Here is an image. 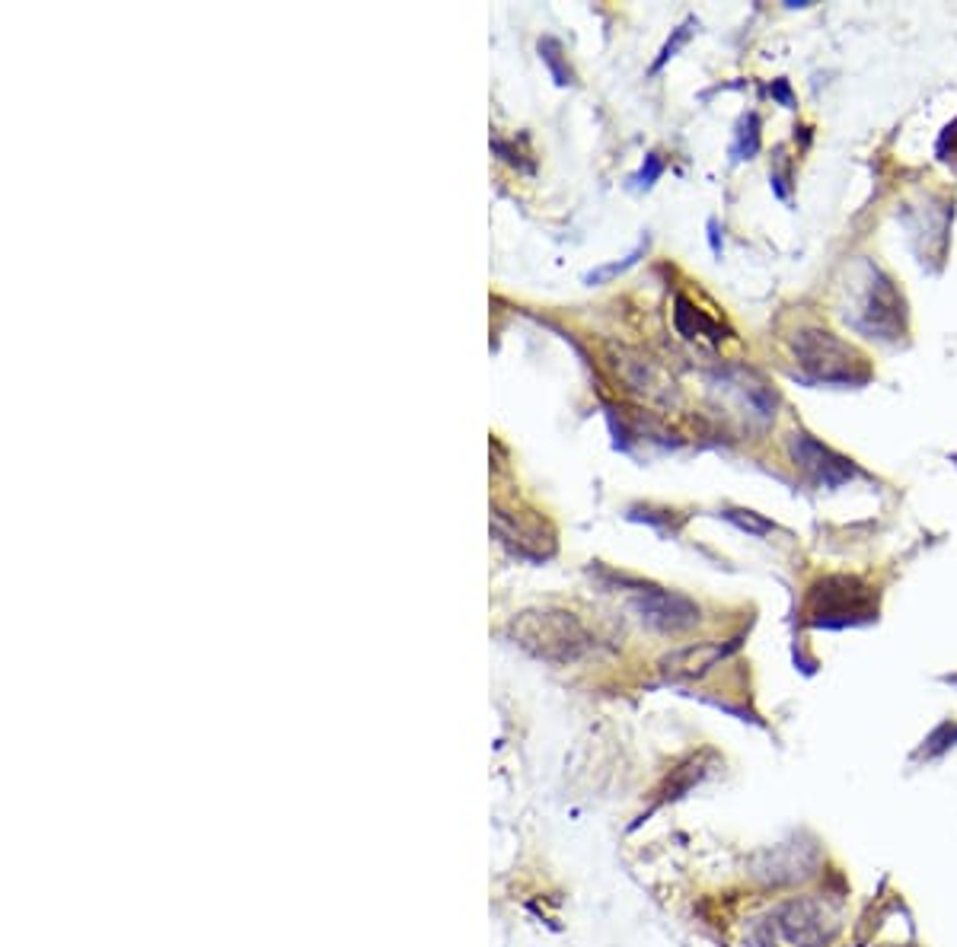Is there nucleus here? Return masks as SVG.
Returning <instances> with one entry per match:
<instances>
[{"label":"nucleus","mask_w":957,"mask_h":947,"mask_svg":"<svg viewBox=\"0 0 957 947\" xmlns=\"http://www.w3.org/2000/svg\"><path fill=\"white\" fill-rule=\"evenodd\" d=\"M648 250V240L645 243H639L629 256H622L620 262H607V265H597V268H591L588 275H584V284H607L610 278H617V275H622V272H629L639 258L645 256Z\"/></svg>","instance_id":"aec40b11"},{"label":"nucleus","mask_w":957,"mask_h":947,"mask_svg":"<svg viewBox=\"0 0 957 947\" xmlns=\"http://www.w3.org/2000/svg\"><path fill=\"white\" fill-rule=\"evenodd\" d=\"M741 648V639H731L727 644H690L683 651H676L671 658H664L661 670L671 676V680H699L705 676L715 664H722L731 651Z\"/></svg>","instance_id":"9b49d317"},{"label":"nucleus","mask_w":957,"mask_h":947,"mask_svg":"<svg viewBox=\"0 0 957 947\" xmlns=\"http://www.w3.org/2000/svg\"><path fill=\"white\" fill-rule=\"evenodd\" d=\"M722 517H725L727 523H734L737 530H744L747 537H770V533H776V523H773L770 517H763V513H756V511H744V508H725V511H722Z\"/></svg>","instance_id":"6ab92c4d"},{"label":"nucleus","mask_w":957,"mask_h":947,"mask_svg":"<svg viewBox=\"0 0 957 947\" xmlns=\"http://www.w3.org/2000/svg\"><path fill=\"white\" fill-rule=\"evenodd\" d=\"M696 29H699V23H696V20H693V17H690L686 23H680V27L673 29L671 39L664 42V49H661V54H658V58H654V64H651V74H658V71H661V68H664V64L671 61L673 54L680 52V49H683V45H686V42L693 39V32H696Z\"/></svg>","instance_id":"412c9836"},{"label":"nucleus","mask_w":957,"mask_h":947,"mask_svg":"<svg viewBox=\"0 0 957 947\" xmlns=\"http://www.w3.org/2000/svg\"><path fill=\"white\" fill-rule=\"evenodd\" d=\"M505 635L530 658L559 666L581 661L594 648V635L584 629L578 615L569 610H552V607L518 613L508 622Z\"/></svg>","instance_id":"7ed1b4c3"},{"label":"nucleus","mask_w":957,"mask_h":947,"mask_svg":"<svg viewBox=\"0 0 957 947\" xmlns=\"http://www.w3.org/2000/svg\"><path fill=\"white\" fill-rule=\"evenodd\" d=\"M792 355L798 360V367L804 370V377L811 384L824 386H865L872 380V367L865 364V358L855 352L849 342H843L839 335H833L829 329L821 326H802L795 329L792 338Z\"/></svg>","instance_id":"20e7f679"},{"label":"nucleus","mask_w":957,"mask_h":947,"mask_svg":"<svg viewBox=\"0 0 957 947\" xmlns=\"http://www.w3.org/2000/svg\"><path fill=\"white\" fill-rule=\"evenodd\" d=\"M715 753H699V756H693L690 763H683V766H676L671 772V778H668V794L664 797H671V801H676V797H683V794L690 792L693 785H699L705 775H709V763L705 760H712Z\"/></svg>","instance_id":"2eb2a0df"},{"label":"nucleus","mask_w":957,"mask_h":947,"mask_svg":"<svg viewBox=\"0 0 957 947\" xmlns=\"http://www.w3.org/2000/svg\"><path fill=\"white\" fill-rule=\"evenodd\" d=\"M540 58H543V64L549 68L552 80H556V86H569V83H574V74H571L569 61L562 58V42H559V39H552V35L540 39Z\"/></svg>","instance_id":"a211bd4d"},{"label":"nucleus","mask_w":957,"mask_h":947,"mask_svg":"<svg viewBox=\"0 0 957 947\" xmlns=\"http://www.w3.org/2000/svg\"><path fill=\"white\" fill-rule=\"evenodd\" d=\"M843 931L836 906L824 896L804 894L778 899L751 931L753 947H833Z\"/></svg>","instance_id":"f03ea898"},{"label":"nucleus","mask_w":957,"mask_h":947,"mask_svg":"<svg viewBox=\"0 0 957 947\" xmlns=\"http://www.w3.org/2000/svg\"><path fill=\"white\" fill-rule=\"evenodd\" d=\"M843 323L875 342H900L906 335V301L897 282L872 258H858L839 284Z\"/></svg>","instance_id":"f257e3e1"},{"label":"nucleus","mask_w":957,"mask_h":947,"mask_svg":"<svg viewBox=\"0 0 957 947\" xmlns=\"http://www.w3.org/2000/svg\"><path fill=\"white\" fill-rule=\"evenodd\" d=\"M664 170H668L664 156L654 154V151H651V154H645V160H642L639 173H635V176H632V180H629V182H632V189H639V192H642V189H651L654 182L661 180V176H664Z\"/></svg>","instance_id":"4be33fe9"},{"label":"nucleus","mask_w":957,"mask_h":947,"mask_svg":"<svg viewBox=\"0 0 957 947\" xmlns=\"http://www.w3.org/2000/svg\"><path fill=\"white\" fill-rule=\"evenodd\" d=\"M629 610L639 615V622L661 632V635H683L696 629L702 610L696 600L676 593L668 588H651V584H635L629 597Z\"/></svg>","instance_id":"6e6552de"},{"label":"nucleus","mask_w":957,"mask_h":947,"mask_svg":"<svg viewBox=\"0 0 957 947\" xmlns=\"http://www.w3.org/2000/svg\"><path fill=\"white\" fill-rule=\"evenodd\" d=\"M824 870L821 843L807 833H798L785 843L760 848L747 858V874L763 890H788L814 880Z\"/></svg>","instance_id":"423d86ee"},{"label":"nucleus","mask_w":957,"mask_h":947,"mask_svg":"<svg viewBox=\"0 0 957 947\" xmlns=\"http://www.w3.org/2000/svg\"><path fill=\"white\" fill-rule=\"evenodd\" d=\"M878 619V597L855 574H827L807 590L804 622L811 629H855Z\"/></svg>","instance_id":"39448f33"},{"label":"nucleus","mask_w":957,"mask_h":947,"mask_svg":"<svg viewBox=\"0 0 957 947\" xmlns=\"http://www.w3.org/2000/svg\"><path fill=\"white\" fill-rule=\"evenodd\" d=\"M673 326H676V333L683 335L686 342H702V345H709V348L722 345L727 338L725 326L715 323L712 316H705L699 307H693V301H690L686 294H676V297H673Z\"/></svg>","instance_id":"f8f14e48"},{"label":"nucleus","mask_w":957,"mask_h":947,"mask_svg":"<svg viewBox=\"0 0 957 947\" xmlns=\"http://www.w3.org/2000/svg\"><path fill=\"white\" fill-rule=\"evenodd\" d=\"M617 370L622 374V380L629 384V389L642 393L648 399H658V396H671L673 393V380H668L651 360L642 358H629L622 352V360H617Z\"/></svg>","instance_id":"4468645a"},{"label":"nucleus","mask_w":957,"mask_h":947,"mask_svg":"<svg viewBox=\"0 0 957 947\" xmlns=\"http://www.w3.org/2000/svg\"><path fill=\"white\" fill-rule=\"evenodd\" d=\"M955 746H957V721H941V724L931 731L929 737L919 743V750H916V760L935 763V760H941L945 753H951Z\"/></svg>","instance_id":"f3484780"},{"label":"nucleus","mask_w":957,"mask_h":947,"mask_svg":"<svg viewBox=\"0 0 957 947\" xmlns=\"http://www.w3.org/2000/svg\"><path fill=\"white\" fill-rule=\"evenodd\" d=\"M788 457L814 486L821 488H843L849 479L858 476V469H855L849 457L836 454L833 447L821 444L817 437H811L807 431H795L788 437Z\"/></svg>","instance_id":"1a4fd4ad"},{"label":"nucleus","mask_w":957,"mask_h":947,"mask_svg":"<svg viewBox=\"0 0 957 947\" xmlns=\"http://www.w3.org/2000/svg\"><path fill=\"white\" fill-rule=\"evenodd\" d=\"M760 144H763V138H760V115H756V112H747V115L737 122L731 154H734L737 163H744V160H753V156L760 154Z\"/></svg>","instance_id":"dca6fc26"},{"label":"nucleus","mask_w":957,"mask_h":947,"mask_svg":"<svg viewBox=\"0 0 957 947\" xmlns=\"http://www.w3.org/2000/svg\"><path fill=\"white\" fill-rule=\"evenodd\" d=\"M770 182H773V192H776V198H788L792 195V166L788 163H782V160H776V166H773V173H770Z\"/></svg>","instance_id":"5701e85b"},{"label":"nucleus","mask_w":957,"mask_h":947,"mask_svg":"<svg viewBox=\"0 0 957 947\" xmlns=\"http://www.w3.org/2000/svg\"><path fill=\"white\" fill-rule=\"evenodd\" d=\"M709 246L715 256H722V231H719V221H709Z\"/></svg>","instance_id":"393cba45"},{"label":"nucleus","mask_w":957,"mask_h":947,"mask_svg":"<svg viewBox=\"0 0 957 947\" xmlns=\"http://www.w3.org/2000/svg\"><path fill=\"white\" fill-rule=\"evenodd\" d=\"M890 947H916V945H890Z\"/></svg>","instance_id":"a878e982"},{"label":"nucleus","mask_w":957,"mask_h":947,"mask_svg":"<svg viewBox=\"0 0 957 947\" xmlns=\"http://www.w3.org/2000/svg\"><path fill=\"white\" fill-rule=\"evenodd\" d=\"M492 533L498 537V542L508 546L518 559L540 562V559L549 556V549H543V542H540V533L530 530V527H523L518 517H511V513L501 511V508H495L492 513Z\"/></svg>","instance_id":"ddd939ff"},{"label":"nucleus","mask_w":957,"mask_h":947,"mask_svg":"<svg viewBox=\"0 0 957 947\" xmlns=\"http://www.w3.org/2000/svg\"><path fill=\"white\" fill-rule=\"evenodd\" d=\"M770 96H773L776 103L785 105V109H795V93H792L788 80H773V83H770Z\"/></svg>","instance_id":"b1692460"},{"label":"nucleus","mask_w":957,"mask_h":947,"mask_svg":"<svg viewBox=\"0 0 957 947\" xmlns=\"http://www.w3.org/2000/svg\"><path fill=\"white\" fill-rule=\"evenodd\" d=\"M900 224L909 233V243L916 250V256L923 265H941L948 256V243H951V221H955V202L926 192L916 195L900 205Z\"/></svg>","instance_id":"0eeeda50"},{"label":"nucleus","mask_w":957,"mask_h":947,"mask_svg":"<svg viewBox=\"0 0 957 947\" xmlns=\"http://www.w3.org/2000/svg\"><path fill=\"white\" fill-rule=\"evenodd\" d=\"M725 386L737 396L741 409H744V415H747L751 421H756V425H773L778 409V396L776 389L766 384L760 374L741 370V367H737V370H727Z\"/></svg>","instance_id":"9d476101"}]
</instances>
